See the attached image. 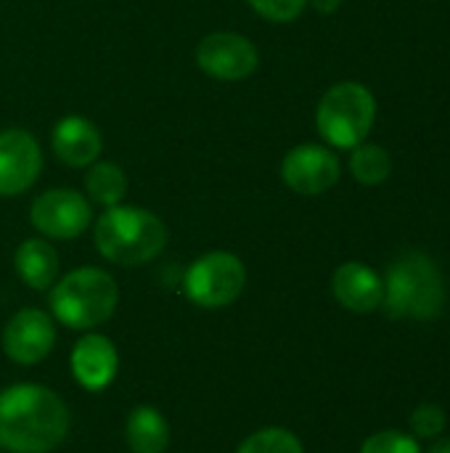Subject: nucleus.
Listing matches in <instances>:
<instances>
[{
    "instance_id": "obj_15",
    "label": "nucleus",
    "mask_w": 450,
    "mask_h": 453,
    "mask_svg": "<svg viewBox=\"0 0 450 453\" xmlns=\"http://www.w3.org/2000/svg\"><path fill=\"white\" fill-rule=\"evenodd\" d=\"M13 268L16 276L34 292H45L58 279V252L56 247L42 239H24L13 252Z\"/></svg>"
},
{
    "instance_id": "obj_24",
    "label": "nucleus",
    "mask_w": 450,
    "mask_h": 453,
    "mask_svg": "<svg viewBox=\"0 0 450 453\" xmlns=\"http://www.w3.org/2000/svg\"><path fill=\"white\" fill-rule=\"evenodd\" d=\"M430 453H450V438H440V441L430 449Z\"/></svg>"
},
{
    "instance_id": "obj_11",
    "label": "nucleus",
    "mask_w": 450,
    "mask_h": 453,
    "mask_svg": "<svg viewBox=\"0 0 450 453\" xmlns=\"http://www.w3.org/2000/svg\"><path fill=\"white\" fill-rule=\"evenodd\" d=\"M42 170V151L32 133L21 127L0 130V196L29 191Z\"/></svg>"
},
{
    "instance_id": "obj_21",
    "label": "nucleus",
    "mask_w": 450,
    "mask_h": 453,
    "mask_svg": "<svg viewBox=\"0 0 450 453\" xmlns=\"http://www.w3.org/2000/svg\"><path fill=\"white\" fill-rule=\"evenodd\" d=\"M411 435L422 438V441H435L446 433V411L435 403H422L414 409L411 419H408Z\"/></svg>"
},
{
    "instance_id": "obj_13",
    "label": "nucleus",
    "mask_w": 450,
    "mask_h": 453,
    "mask_svg": "<svg viewBox=\"0 0 450 453\" xmlns=\"http://www.w3.org/2000/svg\"><path fill=\"white\" fill-rule=\"evenodd\" d=\"M50 149L58 157V162H64L66 167H90L93 162H98L101 149H103V138L101 130L95 127V122H90L88 117L80 114H69L61 117L50 133Z\"/></svg>"
},
{
    "instance_id": "obj_4",
    "label": "nucleus",
    "mask_w": 450,
    "mask_h": 453,
    "mask_svg": "<svg viewBox=\"0 0 450 453\" xmlns=\"http://www.w3.org/2000/svg\"><path fill=\"white\" fill-rule=\"evenodd\" d=\"M382 308L390 319L432 321L446 305V281L440 268L424 252H406L390 268Z\"/></svg>"
},
{
    "instance_id": "obj_17",
    "label": "nucleus",
    "mask_w": 450,
    "mask_h": 453,
    "mask_svg": "<svg viewBox=\"0 0 450 453\" xmlns=\"http://www.w3.org/2000/svg\"><path fill=\"white\" fill-rule=\"evenodd\" d=\"M85 196L103 210L117 207L127 196V175L117 162H93L85 173Z\"/></svg>"
},
{
    "instance_id": "obj_20",
    "label": "nucleus",
    "mask_w": 450,
    "mask_h": 453,
    "mask_svg": "<svg viewBox=\"0 0 450 453\" xmlns=\"http://www.w3.org/2000/svg\"><path fill=\"white\" fill-rule=\"evenodd\" d=\"M361 453H422V449L411 433L382 430V433H374L363 441Z\"/></svg>"
},
{
    "instance_id": "obj_18",
    "label": "nucleus",
    "mask_w": 450,
    "mask_h": 453,
    "mask_svg": "<svg viewBox=\"0 0 450 453\" xmlns=\"http://www.w3.org/2000/svg\"><path fill=\"white\" fill-rule=\"evenodd\" d=\"M350 173L361 186H379L393 175V157L379 143H361L350 149Z\"/></svg>"
},
{
    "instance_id": "obj_16",
    "label": "nucleus",
    "mask_w": 450,
    "mask_h": 453,
    "mask_svg": "<svg viewBox=\"0 0 450 453\" xmlns=\"http://www.w3.org/2000/svg\"><path fill=\"white\" fill-rule=\"evenodd\" d=\"M125 441L133 453H164L170 449V422L154 406H138L125 422Z\"/></svg>"
},
{
    "instance_id": "obj_1",
    "label": "nucleus",
    "mask_w": 450,
    "mask_h": 453,
    "mask_svg": "<svg viewBox=\"0 0 450 453\" xmlns=\"http://www.w3.org/2000/svg\"><path fill=\"white\" fill-rule=\"evenodd\" d=\"M69 433L66 403L42 385L19 382L0 393V449L11 453H48Z\"/></svg>"
},
{
    "instance_id": "obj_10",
    "label": "nucleus",
    "mask_w": 450,
    "mask_h": 453,
    "mask_svg": "<svg viewBox=\"0 0 450 453\" xmlns=\"http://www.w3.org/2000/svg\"><path fill=\"white\" fill-rule=\"evenodd\" d=\"M56 345V324L40 308L16 311L3 329V353L19 366H34L50 356Z\"/></svg>"
},
{
    "instance_id": "obj_22",
    "label": "nucleus",
    "mask_w": 450,
    "mask_h": 453,
    "mask_svg": "<svg viewBox=\"0 0 450 453\" xmlns=\"http://www.w3.org/2000/svg\"><path fill=\"white\" fill-rule=\"evenodd\" d=\"M247 3L257 16H263L268 21H276V24L294 21L308 5V0H247Z\"/></svg>"
},
{
    "instance_id": "obj_5",
    "label": "nucleus",
    "mask_w": 450,
    "mask_h": 453,
    "mask_svg": "<svg viewBox=\"0 0 450 453\" xmlns=\"http://www.w3.org/2000/svg\"><path fill=\"white\" fill-rule=\"evenodd\" d=\"M377 119L374 93L353 80L332 85L316 109V127L329 149L361 146Z\"/></svg>"
},
{
    "instance_id": "obj_3",
    "label": "nucleus",
    "mask_w": 450,
    "mask_h": 453,
    "mask_svg": "<svg viewBox=\"0 0 450 453\" xmlns=\"http://www.w3.org/2000/svg\"><path fill=\"white\" fill-rule=\"evenodd\" d=\"M119 303V287L109 271L82 265L56 279L48 295L50 313L74 332H90L106 324Z\"/></svg>"
},
{
    "instance_id": "obj_12",
    "label": "nucleus",
    "mask_w": 450,
    "mask_h": 453,
    "mask_svg": "<svg viewBox=\"0 0 450 453\" xmlns=\"http://www.w3.org/2000/svg\"><path fill=\"white\" fill-rule=\"evenodd\" d=\"M69 366H72V374L80 388H85L90 393H101L114 382L117 369H119V356L109 337L88 332L74 345V350L69 356Z\"/></svg>"
},
{
    "instance_id": "obj_2",
    "label": "nucleus",
    "mask_w": 450,
    "mask_h": 453,
    "mask_svg": "<svg viewBox=\"0 0 450 453\" xmlns=\"http://www.w3.org/2000/svg\"><path fill=\"white\" fill-rule=\"evenodd\" d=\"M93 242L103 260L122 268H138L162 255L167 247V226L151 210L117 204L103 210L95 220Z\"/></svg>"
},
{
    "instance_id": "obj_19",
    "label": "nucleus",
    "mask_w": 450,
    "mask_h": 453,
    "mask_svg": "<svg viewBox=\"0 0 450 453\" xmlns=\"http://www.w3.org/2000/svg\"><path fill=\"white\" fill-rule=\"evenodd\" d=\"M236 453H305L300 438L286 427H263L252 433Z\"/></svg>"
},
{
    "instance_id": "obj_7",
    "label": "nucleus",
    "mask_w": 450,
    "mask_h": 453,
    "mask_svg": "<svg viewBox=\"0 0 450 453\" xmlns=\"http://www.w3.org/2000/svg\"><path fill=\"white\" fill-rule=\"evenodd\" d=\"M29 220L42 239L72 242L88 231L93 223V207L85 194L74 188H48L34 196L29 207Z\"/></svg>"
},
{
    "instance_id": "obj_23",
    "label": "nucleus",
    "mask_w": 450,
    "mask_h": 453,
    "mask_svg": "<svg viewBox=\"0 0 450 453\" xmlns=\"http://www.w3.org/2000/svg\"><path fill=\"white\" fill-rule=\"evenodd\" d=\"M318 13H334L339 5H342V0H308Z\"/></svg>"
},
{
    "instance_id": "obj_9",
    "label": "nucleus",
    "mask_w": 450,
    "mask_h": 453,
    "mask_svg": "<svg viewBox=\"0 0 450 453\" xmlns=\"http://www.w3.org/2000/svg\"><path fill=\"white\" fill-rule=\"evenodd\" d=\"M342 175L339 157L324 143H300L281 162V180L300 196H321Z\"/></svg>"
},
{
    "instance_id": "obj_14",
    "label": "nucleus",
    "mask_w": 450,
    "mask_h": 453,
    "mask_svg": "<svg viewBox=\"0 0 450 453\" xmlns=\"http://www.w3.org/2000/svg\"><path fill=\"white\" fill-rule=\"evenodd\" d=\"M332 292H334L337 303L345 311H350V313H374L377 308H382L385 281L366 263L350 260V263H342L334 271Z\"/></svg>"
},
{
    "instance_id": "obj_6",
    "label": "nucleus",
    "mask_w": 450,
    "mask_h": 453,
    "mask_svg": "<svg viewBox=\"0 0 450 453\" xmlns=\"http://www.w3.org/2000/svg\"><path fill=\"white\" fill-rule=\"evenodd\" d=\"M244 287H247L244 263L233 252H223V250L196 257L183 273L186 297L204 311L228 308L241 297Z\"/></svg>"
},
{
    "instance_id": "obj_8",
    "label": "nucleus",
    "mask_w": 450,
    "mask_h": 453,
    "mask_svg": "<svg viewBox=\"0 0 450 453\" xmlns=\"http://www.w3.org/2000/svg\"><path fill=\"white\" fill-rule=\"evenodd\" d=\"M199 69L220 82H241L260 66L257 45L236 32H210L196 45Z\"/></svg>"
}]
</instances>
